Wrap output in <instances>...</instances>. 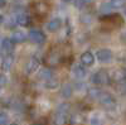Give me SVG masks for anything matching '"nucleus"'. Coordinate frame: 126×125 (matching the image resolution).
<instances>
[{"mask_svg":"<svg viewBox=\"0 0 126 125\" xmlns=\"http://www.w3.org/2000/svg\"><path fill=\"white\" fill-rule=\"evenodd\" d=\"M110 81H111L110 75L103 70L97 71L96 73H93L92 77H91V82H93L94 85H109Z\"/></svg>","mask_w":126,"mask_h":125,"instance_id":"1","label":"nucleus"},{"mask_svg":"<svg viewBox=\"0 0 126 125\" xmlns=\"http://www.w3.org/2000/svg\"><path fill=\"white\" fill-rule=\"evenodd\" d=\"M98 101L105 109L112 110V109L116 107V100H115V97L109 92H102L98 97Z\"/></svg>","mask_w":126,"mask_h":125,"instance_id":"2","label":"nucleus"},{"mask_svg":"<svg viewBox=\"0 0 126 125\" xmlns=\"http://www.w3.org/2000/svg\"><path fill=\"white\" fill-rule=\"evenodd\" d=\"M28 38L32 43H35V44H43L47 39L46 34L40 29H32L28 34Z\"/></svg>","mask_w":126,"mask_h":125,"instance_id":"3","label":"nucleus"},{"mask_svg":"<svg viewBox=\"0 0 126 125\" xmlns=\"http://www.w3.org/2000/svg\"><path fill=\"white\" fill-rule=\"evenodd\" d=\"M96 57L101 63H107V62H110L112 59V52L109 48H101L97 51Z\"/></svg>","mask_w":126,"mask_h":125,"instance_id":"4","label":"nucleus"},{"mask_svg":"<svg viewBox=\"0 0 126 125\" xmlns=\"http://www.w3.org/2000/svg\"><path fill=\"white\" fill-rule=\"evenodd\" d=\"M81 63L85 66V67H90L94 63V56L91 53V52H83V53L81 54Z\"/></svg>","mask_w":126,"mask_h":125,"instance_id":"5","label":"nucleus"},{"mask_svg":"<svg viewBox=\"0 0 126 125\" xmlns=\"http://www.w3.org/2000/svg\"><path fill=\"white\" fill-rule=\"evenodd\" d=\"M72 73H73V76H75L76 78L82 80V78H85V76L87 75V71H86V68H85L83 65H75L73 68H72Z\"/></svg>","mask_w":126,"mask_h":125,"instance_id":"6","label":"nucleus"},{"mask_svg":"<svg viewBox=\"0 0 126 125\" xmlns=\"http://www.w3.org/2000/svg\"><path fill=\"white\" fill-rule=\"evenodd\" d=\"M38 67H39V59L35 58V57L30 58V59L28 61V63H27V67H25L27 73H28V75L34 73V72L38 70Z\"/></svg>","mask_w":126,"mask_h":125,"instance_id":"7","label":"nucleus"},{"mask_svg":"<svg viewBox=\"0 0 126 125\" xmlns=\"http://www.w3.org/2000/svg\"><path fill=\"white\" fill-rule=\"evenodd\" d=\"M61 27H62V19L61 18H53L47 24V29L49 30V32H52V33H54V32H57V30H59Z\"/></svg>","mask_w":126,"mask_h":125,"instance_id":"8","label":"nucleus"},{"mask_svg":"<svg viewBox=\"0 0 126 125\" xmlns=\"http://www.w3.org/2000/svg\"><path fill=\"white\" fill-rule=\"evenodd\" d=\"M15 48V43L12 38H4L3 39V51L6 52L8 54H12Z\"/></svg>","mask_w":126,"mask_h":125,"instance_id":"9","label":"nucleus"},{"mask_svg":"<svg viewBox=\"0 0 126 125\" xmlns=\"http://www.w3.org/2000/svg\"><path fill=\"white\" fill-rule=\"evenodd\" d=\"M16 24H19V25H22V27H29L30 25V23H32V19H30V17L27 14V13H22V14H19L18 17H16Z\"/></svg>","mask_w":126,"mask_h":125,"instance_id":"10","label":"nucleus"},{"mask_svg":"<svg viewBox=\"0 0 126 125\" xmlns=\"http://www.w3.org/2000/svg\"><path fill=\"white\" fill-rule=\"evenodd\" d=\"M68 121V116H67V112L64 111H58L56 112L54 115V124L56 125H64Z\"/></svg>","mask_w":126,"mask_h":125,"instance_id":"11","label":"nucleus"},{"mask_svg":"<svg viewBox=\"0 0 126 125\" xmlns=\"http://www.w3.org/2000/svg\"><path fill=\"white\" fill-rule=\"evenodd\" d=\"M13 62H14V57H13L12 54H6V56L4 57V59H3L1 70H3L4 72L9 71V70H10V67H12V65H13Z\"/></svg>","mask_w":126,"mask_h":125,"instance_id":"12","label":"nucleus"},{"mask_svg":"<svg viewBox=\"0 0 126 125\" xmlns=\"http://www.w3.org/2000/svg\"><path fill=\"white\" fill-rule=\"evenodd\" d=\"M61 95H62V97H64V99H69L73 95V87H72V85H69V83H64V85L62 86Z\"/></svg>","mask_w":126,"mask_h":125,"instance_id":"13","label":"nucleus"},{"mask_svg":"<svg viewBox=\"0 0 126 125\" xmlns=\"http://www.w3.org/2000/svg\"><path fill=\"white\" fill-rule=\"evenodd\" d=\"M12 39L14 40V43H23L27 39V36L24 34V32H22V30H15V32H13Z\"/></svg>","mask_w":126,"mask_h":125,"instance_id":"14","label":"nucleus"},{"mask_svg":"<svg viewBox=\"0 0 126 125\" xmlns=\"http://www.w3.org/2000/svg\"><path fill=\"white\" fill-rule=\"evenodd\" d=\"M116 90L121 95H126V77L116 82Z\"/></svg>","mask_w":126,"mask_h":125,"instance_id":"15","label":"nucleus"},{"mask_svg":"<svg viewBox=\"0 0 126 125\" xmlns=\"http://www.w3.org/2000/svg\"><path fill=\"white\" fill-rule=\"evenodd\" d=\"M52 76H53V73H52V71H50L49 68H43V70L39 72V78H40V80L48 81V80L52 78Z\"/></svg>","mask_w":126,"mask_h":125,"instance_id":"16","label":"nucleus"},{"mask_svg":"<svg viewBox=\"0 0 126 125\" xmlns=\"http://www.w3.org/2000/svg\"><path fill=\"white\" fill-rule=\"evenodd\" d=\"M87 93H88V96L92 100H94V99L98 100V97H100V95L102 93V91L100 89H97V87H91V89H88V92Z\"/></svg>","mask_w":126,"mask_h":125,"instance_id":"17","label":"nucleus"},{"mask_svg":"<svg viewBox=\"0 0 126 125\" xmlns=\"http://www.w3.org/2000/svg\"><path fill=\"white\" fill-rule=\"evenodd\" d=\"M125 3H126V0H110L112 9H121L125 6Z\"/></svg>","mask_w":126,"mask_h":125,"instance_id":"18","label":"nucleus"},{"mask_svg":"<svg viewBox=\"0 0 126 125\" xmlns=\"http://www.w3.org/2000/svg\"><path fill=\"white\" fill-rule=\"evenodd\" d=\"M111 10H112V6H111L110 3H103V4H101V6H100V12H101L102 14H105V15H109Z\"/></svg>","mask_w":126,"mask_h":125,"instance_id":"19","label":"nucleus"},{"mask_svg":"<svg viewBox=\"0 0 126 125\" xmlns=\"http://www.w3.org/2000/svg\"><path fill=\"white\" fill-rule=\"evenodd\" d=\"M58 85H59L58 80H57V78H53V77H52L50 80H48V81L46 82V87H47V89H50V90L57 89V87H58Z\"/></svg>","mask_w":126,"mask_h":125,"instance_id":"20","label":"nucleus"},{"mask_svg":"<svg viewBox=\"0 0 126 125\" xmlns=\"http://www.w3.org/2000/svg\"><path fill=\"white\" fill-rule=\"evenodd\" d=\"M83 123V118L79 115V114H75L72 118H71V124L72 125H78V124H82Z\"/></svg>","mask_w":126,"mask_h":125,"instance_id":"21","label":"nucleus"},{"mask_svg":"<svg viewBox=\"0 0 126 125\" xmlns=\"http://www.w3.org/2000/svg\"><path fill=\"white\" fill-rule=\"evenodd\" d=\"M81 22H82V23H86V24L91 23V22H92V15L88 14V13L82 14V15H81Z\"/></svg>","mask_w":126,"mask_h":125,"instance_id":"22","label":"nucleus"},{"mask_svg":"<svg viewBox=\"0 0 126 125\" xmlns=\"http://www.w3.org/2000/svg\"><path fill=\"white\" fill-rule=\"evenodd\" d=\"M9 124V116L5 112H0V125H8Z\"/></svg>","mask_w":126,"mask_h":125,"instance_id":"23","label":"nucleus"},{"mask_svg":"<svg viewBox=\"0 0 126 125\" xmlns=\"http://www.w3.org/2000/svg\"><path fill=\"white\" fill-rule=\"evenodd\" d=\"M73 4H75V6L77 9H83V8H85V5H86L85 0H73Z\"/></svg>","mask_w":126,"mask_h":125,"instance_id":"24","label":"nucleus"},{"mask_svg":"<svg viewBox=\"0 0 126 125\" xmlns=\"http://www.w3.org/2000/svg\"><path fill=\"white\" fill-rule=\"evenodd\" d=\"M91 125H102V120L100 119L98 115H94L91 119Z\"/></svg>","mask_w":126,"mask_h":125,"instance_id":"25","label":"nucleus"},{"mask_svg":"<svg viewBox=\"0 0 126 125\" xmlns=\"http://www.w3.org/2000/svg\"><path fill=\"white\" fill-rule=\"evenodd\" d=\"M8 83V77L4 73H0V86H5Z\"/></svg>","mask_w":126,"mask_h":125,"instance_id":"26","label":"nucleus"},{"mask_svg":"<svg viewBox=\"0 0 126 125\" xmlns=\"http://www.w3.org/2000/svg\"><path fill=\"white\" fill-rule=\"evenodd\" d=\"M6 5V0H0V9H3Z\"/></svg>","mask_w":126,"mask_h":125,"instance_id":"27","label":"nucleus"},{"mask_svg":"<svg viewBox=\"0 0 126 125\" xmlns=\"http://www.w3.org/2000/svg\"><path fill=\"white\" fill-rule=\"evenodd\" d=\"M121 40L124 42V43H126V32H124V33L121 34Z\"/></svg>","mask_w":126,"mask_h":125,"instance_id":"28","label":"nucleus"},{"mask_svg":"<svg viewBox=\"0 0 126 125\" xmlns=\"http://www.w3.org/2000/svg\"><path fill=\"white\" fill-rule=\"evenodd\" d=\"M1 52H3V38L0 37V56H1Z\"/></svg>","mask_w":126,"mask_h":125,"instance_id":"29","label":"nucleus"},{"mask_svg":"<svg viewBox=\"0 0 126 125\" xmlns=\"http://www.w3.org/2000/svg\"><path fill=\"white\" fill-rule=\"evenodd\" d=\"M3 22H4V18H3V15H0V27H1Z\"/></svg>","mask_w":126,"mask_h":125,"instance_id":"30","label":"nucleus"},{"mask_svg":"<svg viewBox=\"0 0 126 125\" xmlns=\"http://www.w3.org/2000/svg\"><path fill=\"white\" fill-rule=\"evenodd\" d=\"M124 62H126V52H125V54H124V58H122Z\"/></svg>","mask_w":126,"mask_h":125,"instance_id":"31","label":"nucleus"},{"mask_svg":"<svg viewBox=\"0 0 126 125\" xmlns=\"http://www.w3.org/2000/svg\"><path fill=\"white\" fill-rule=\"evenodd\" d=\"M62 1H64V3H69V1H72V0H62Z\"/></svg>","mask_w":126,"mask_h":125,"instance_id":"32","label":"nucleus"},{"mask_svg":"<svg viewBox=\"0 0 126 125\" xmlns=\"http://www.w3.org/2000/svg\"><path fill=\"white\" fill-rule=\"evenodd\" d=\"M91 1H92V0H85V3H86V4H87V3H91Z\"/></svg>","mask_w":126,"mask_h":125,"instance_id":"33","label":"nucleus"},{"mask_svg":"<svg viewBox=\"0 0 126 125\" xmlns=\"http://www.w3.org/2000/svg\"><path fill=\"white\" fill-rule=\"evenodd\" d=\"M10 125H18L16 123H12V124H10Z\"/></svg>","mask_w":126,"mask_h":125,"instance_id":"34","label":"nucleus"},{"mask_svg":"<svg viewBox=\"0 0 126 125\" xmlns=\"http://www.w3.org/2000/svg\"><path fill=\"white\" fill-rule=\"evenodd\" d=\"M124 72H125V73H126V68H125V71H124Z\"/></svg>","mask_w":126,"mask_h":125,"instance_id":"35","label":"nucleus"},{"mask_svg":"<svg viewBox=\"0 0 126 125\" xmlns=\"http://www.w3.org/2000/svg\"><path fill=\"white\" fill-rule=\"evenodd\" d=\"M32 125H38V124H32Z\"/></svg>","mask_w":126,"mask_h":125,"instance_id":"36","label":"nucleus"},{"mask_svg":"<svg viewBox=\"0 0 126 125\" xmlns=\"http://www.w3.org/2000/svg\"><path fill=\"white\" fill-rule=\"evenodd\" d=\"M125 14H126V12H125Z\"/></svg>","mask_w":126,"mask_h":125,"instance_id":"37","label":"nucleus"}]
</instances>
